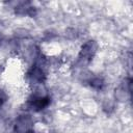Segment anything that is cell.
<instances>
[{"label": "cell", "instance_id": "obj_3", "mask_svg": "<svg viewBox=\"0 0 133 133\" xmlns=\"http://www.w3.org/2000/svg\"><path fill=\"white\" fill-rule=\"evenodd\" d=\"M94 53H95L94 44L91 42L90 43H87V44L84 45V47H82V50H81V53H80V58L89 61L91 59Z\"/></svg>", "mask_w": 133, "mask_h": 133}, {"label": "cell", "instance_id": "obj_4", "mask_svg": "<svg viewBox=\"0 0 133 133\" xmlns=\"http://www.w3.org/2000/svg\"><path fill=\"white\" fill-rule=\"evenodd\" d=\"M5 99H6V96H5V94L3 92V90H1L0 89V107L3 105V103L5 102Z\"/></svg>", "mask_w": 133, "mask_h": 133}, {"label": "cell", "instance_id": "obj_2", "mask_svg": "<svg viewBox=\"0 0 133 133\" xmlns=\"http://www.w3.org/2000/svg\"><path fill=\"white\" fill-rule=\"evenodd\" d=\"M31 118L29 117V115H22V117H20L18 119V123L16 124V127L18 128L19 132H29L31 129Z\"/></svg>", "mask_w": 133, "mask_h": 133}, {"label": "cell", "instance_id": "obj_1", "mask_svg": "<svg viewBox=\"0 0 133 133\" xmlns=\"http://www.w3.org/2000/svg\"><path fill=\"white\" fill-rule=\"evenodd\" d=\"M49 104V98L44 96H36L32 100H30V107L34 111H39L47 107Z\"/></svg>", "mask_w": 133, "mask_h": 133}]
</instances>
